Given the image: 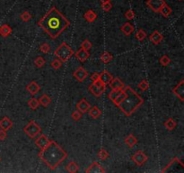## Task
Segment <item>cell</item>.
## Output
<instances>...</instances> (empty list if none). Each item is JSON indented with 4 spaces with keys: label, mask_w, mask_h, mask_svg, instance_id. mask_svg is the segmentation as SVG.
Returning a JSON list of instances; mask_svg holds the SVG:
<instances>
[{
    "label": "cell",
    "mask_w": 184,
    "mask_h": 173,
    "mask_svg": "<svg viewBox=\"0 0 184 173\" xmlns=\"http://www.w3.org/2000/svg\"><path fill=\"white\" fill-rule=\"evenodd\" d=\"M38 25L51 39H56L70 25V22L56 7H52L39 21Z\"/></svg>",
    "instance_id": "cell-1"
},
{
    "label": "cell",
    "mask_w": 184,
    "mask_h": 173,
    "mask_svg": "<svg viewBox=\"0 0 184 173\" xmlns=\"http://www.w3.org/2000/svg\"><path fill=\"white\" fill-rule=\"evenodd\" d=\"M67 157V152L64 151L55 141H50L49 144L41 150L39 153V158L51 170H55Z\"/></svg>",
    "instance_id": "cell-2"
},
{
    "label": "cell",
    "mask_w": 184,
    "mask_h": 173,
    "mask_svg": "<svg viewBox=\"0 0 184 173\" xmlns=\"http://www.w3.org/2000/svg\"><path fill=\"white\" fill-rule=\"evenodd\" d=\"M123 90L125 92V96L122 100L117 105V107L121 110L127 116H130L143 104L144 100L137 92L132 89L130 86L124 87Z\"/></svg>",
    "instance_id": "cell-3"
},
{
    "label": "cell",
    "mask_w": 184,
    "mask_h": 173,
    "mask_svg": "<svg viewBox=\"0 0 184 173\" xmlns=\"http://www.w3.org/2000/svg\"><path fill=\"white\" fill-rule=\"evenodd\" d=\"M54 54L59 59L61 62H67L72 57V55H74V51L67 43L64 42L57 48Z\"/></svg>",
    "instance_id": "cell-4"
},
{
    "label": "cell",
    "mask_w": 184,
    "mask_h": 173,
    "mask_svg": "<svg viewBox=\"0 0 184 173\" xmlns=\"http://www.w3.org/2000/svg\"><path fill=\"white\" fill-rule=\"evenodd\" d=\"M41 131H42L41 126L38 124H36L34 121H31L26 126H24V132L30 138H33V139L35 138L41 133Z\"/></svg>",
    "instance_id": "cell-5"
},
{
    "label": "cell",
    "mask_w": 184,
    "mask_h": 173,
    "mask_svg": "<svg viewBox=\"0 0 184 173\" xmlns=\"http://www.w3.org/2000/svg\"><path fill=\"white\" fill-rule=\"evenodd\" d=\"M106 90V85L103 84L99 80L93 82L89 86V91L91 92L95 97H101Z\"/></svg>",
    "instance_id": "cell-6"
},
{
    "label": "cell",
    "mask_w": 184,
    "mask_h": 173,
    "mask_svg": "<svg viewBox=\"0 0 184 173\" xmlns=\"http://www.w3.org/2000/svg\"><path fill=\"white\" fill-rule=\"evenodd\" d=\"M147 160H148V157L145 154V153H143L141 151H138L135 154L132 156V161L138 166H142L143 164L147 162Z\"/></svg>",
    "instance_id": "cell-7"
},
{
    "label": "cell",
    "mask_w": 184,
    "mask_h": 173,
    "mask_svg": "<svg viewBox=\"0 0 184 173\" xmlns=\"http://www.w3.org/2000/svg\"><path fill=\"white\" fill-rule=\"evenodd\" d=\"M165 4V2L164 0H148L147 2V5L149 7V8L154 11L159 13V11L161 9V7Z\"/></svg>",
    "instance_id": "cell-8"
},
{
    "label": "cell",
    "mask_w": 184,
    "mask_h": 173,
    "mask_svg": "<svg viewBox=\"0 0 184 173\" xmlns=\"http://www.w3.org/2000/svg\"><path fill=\"white\" fill-rule=\"evenodd\" d=\"M173 94L181 101H184V80H181L180 83L173 88Z\"/></svg>",
    "instance_id": "cell-9"
},
{
    "label": "cell",
    "mask_w": 184,
    "mask_h": 173,
    "mask_svg": "<svg viewBox=\"0 0 184 173\" xmlns=\"http://www.w3.org/2000/svg\"><path fill=\"white\" fill-rule=\"evenodd\" d=\"M86 173H104L105 170L101 166V164L98 163L97 162H94L91 164L87 169L85 170Z\"/></svg>",
    "instance_id": "cell-10"
},
{
    "label": "cell",
    "mask_w": 184,
    "mask_h": 173,
    "mask_svg": "<svg viewBox=\"0 0 184 173\" xmlns=\"http://www.w3.org/2000/svg\"><path fill=\"white\" fill-rule=\"evenodd\" d=\"M73 75L77 79V80H78L79 82H83L88 77V72L83 67H79Z\"/></svg>",
    "instance_id": "cell-11"
},
{
    "label": "cell",
    "mask_w": 184,
    "mask_h": 173,
    "mask_svg": "<svg viewBox=\"0 0 184 173\" xmlns=\"http://www.w3.org/2000/svg\"><path fill=\"white\" fill-rule=\"evenodd\" d=\"M77 108L78 111H80L82 114H85L89 111V109L91 108V105L87 102V100L85 98H83L79 101L78 103L77 104Z\"/></svg>",
    "instance_id": "cell-12"
},
{
    "label": "cell",
    "mask_w": 184,
    "mask_h": 173,
    "mask_svg": "<svg viewBox=\"0 0 184 173\" xmlns=\"http://www.w3.org/2000/svg\"><path fill=\"white\" fill-rule=\"evenodd\" d=\"M50 141V140H49V138L46 136V135L42 134L41 136H39L36 139L35 145L37 146V147H39L41 150H42V149H44L46 146L49 144Z\"/></svg>",
    "instance_id": "cell-13"
},
{
    "label": "cell",
    "mask_w": 184,
    "mask_h": 173,
    "mask_svg": "<svg viewBox=\"0 0 184 173\" xmlns=\"http://www.w3.org/2000/svg\"><path fill=\"white\" fill-rule=\"evenodd\" d=\"M109 85H110V88L112 89V90H121L125 87L124 83L118 78L112 79V81L109 83Z\"/></svg>",
    "instance_id": "cell-14"
},
{
    "label": "cell",
    "mask_w": 184,
    "mask_h": 173,
    "mask_svg": "<svg viewBox=\"0 0 184 173\" xmlns=\"http://www.w3.org/2000/svg\"><path fill=\"white\" fill-rule=\"evenodd\" d=\"M74 54L77 57V59H78L81 62L85 61L88 58L90 57V53L88 52V51L84 50V49H82V48H81L80 50H78L76 53H74Z\"/></svg>",
    "instance_id": "cell-15"
},
{
    "label": "cell",
    "mask_w": 184,
    "mask_h": 173,
    "mask_svg": "<svg viewBox=\"0 0 184 173\" xmlns=\"http://www.w3.org/2000/svg\"><path fill=\"white\" fill-rule=\"evenodd\" d=\"M26 89L27 91L29 92L31 95H36L38 92L40 91V89H41V87L38 85V83L35 81H32L30 82L28 85H27L26 87Z\"/></svg>",
    "instance_id": "cell-16"
},
{
    "label": "cell",
    "mask_w": 184,
    "mask_h": 173,
    "mask_svg": "<svg viewBox=\"0 0 184 173\" xmlns=\"http://www.w3.org/2000/svg\"><path fill=\"white\" fill-rule=\"evenodd\" d=\"M12 127H13V122L7 116H5L0 120V128L2 130L8 131Z\"/></svg>",
    "instance_id": "cell-17"
},
{
    "label": "cell",
    "mask_w": 184,
    "mask_h": 173,
    "mask_svg": "<svg viewBox=\"0 0 184 173\" xmlns=\"http://www.w3.org/2000/svg\"><path fill=\"white\" fill-rule=\"evenodd\" d=\"M149 39L154 44H159L164 40V36L158 31H155L151 34V35L149 36Z\"/></svg>",
    "instance_id": "cell-18"
},
{
    "label": "cell",
    "mask_w": 184,
    "mask_h": 173,
    "mask_svg": "<svg viewBox=\"0 0 184 173\" xmlns=\"http://www.w3.org/2000/svg\"><path fill=\"white\" fill-rule=\"evenodd\" d=\"M112 79H113L112 76L107 71H104L102 74H100V77H99V80L102 82L103 84H104V85H108L110 82L112 81Z\"/></svg>",
    "instance_id": "cell-19"
},
{
    "label": "cell",
    "mask_w": 184,
    "mask_h": 173,
    "mask_svg": "<svg viewBox=\"0 0 184 173\" xmlns=\"http://www.w3.org/2000/svg\"><path fill=\"white\" fill-rule=\"evenodd\" d=\"M120 30L125 35H130L132 33L134 32V26L132 25L130 23H125L122 26L120 27Z\"/></svg>",
    "instance_id": "cell-20"
},
{
    "label": "cell",
    "mask_w": 184,
    "mask_h": 173,
    "mask_svg": "<svg viewBox=\"0 0 184 173\" xmlns=\"http://www.w3.org/2000/svg\"><path fill=\"white\" fill-rule=\"evenodd\" d=\"M12 34V28L8 25H3L0 26V35L2 37H7Z\"/></svg>",
    "instance_id": "cell-21"
},
{
    "label": "cell",
    "mask_w": 184,
    "mask_h": 173,
    "mask_svg": "<svg viewBox=\"0 0 184 173\" xmlns=\"http://www.w3.org/2000/svg\"><path fill=\"white\" fill-rule=\"evenodd\" d=\"M84 17L89 23H93L97 18V15L93 10H88V11L85 12V14L84 15Z\"/></svg>",
    "instance_id": "cell-22"
},
{
    "label": "cell",
    "mask_w": 184,
    "mask_h": 173,
    "mask_svg": "<svg viewBox=\"0 0 184 173\" xmlns=\"http://www.w3.org/2000/svg\"><path fill=\"white\" fill-rule=\"evenodd\" d=\"M89 115L91 117H93L94 119L99 118L102 115V111L99 109L97 107H93L89 109Z\"/></svg>",
    "instance_id": "cell-23"
},
{
    "label": "cell",
    "mask_w": 184,
    "mask_h": 173,
    "mask_svg": "<svg viewBox=\"0 0 184 173\" xmlns=\"http://www.w3.org/2000/svg\"><path fill=\"white\" fill-rule=\"evenodd\" d=\"M137 143H138V139L134 136L133 134H129V136H127L125 138V143L129 146V147H130V148L136 145Z\"/></svg>",
    "instance_id": "cell-24"
},
{
    "label": "cell",
    "mask_w": 184,
    "mask_h": 173,
    "mask_svg": "<svg viewBox=\"0 0 184 173\" xmlns=\"http://www.w3.org/2000/svg\"><path fill=\"white\" fill-rule=\"evenodd\" d=\"M66 169H67V171H68V172L76 173L79 171V166L78 164L76 163L75 162H70L68 163Z\"/></svg>",
    "instance_id": "cell-25"
},
{
    "label": "cell",
    "mask_w": 184,
    "mask_h": 173,
    "mask_svg": "<svg viewBox=\"0 0 184 173\" xmlns=\"http://www.w3.org/2000/svg\"><path fill=\"white\" fill-rule=\"evenodd\" d=\"M159 13H160L164 17H168V16L172 14V9H171V7L165 3V4L161 7Z\"/></svg>",
    "instance_id": "cell-26"
},
{
    "label": "cell",
    "mask_w": 184,
    "mask_h": 173,
    "mask_svg": "<svg viewBox=\"0 0 184 173\" xmlns=\"http://www.w3.org/2000/svg\"><path fill=\"white\" fill-rule=\"evenodd\" d=\"M164 126H165V128H166L167 130H169V131L173 130V129L176 127V125H177L176 122L173 118L167 119L166 121L164 122Z\"/></svg>",
    "instance_id": "cell-27"
},
{
    "label": "cell",
    "mask_w": 184,
    "mask_h": 173,
    "mask_svg": "<svg viewBox=\"0 0 184 173\" xmlns=\"http://www.w3.org/2000/svg\"><path fill=\"white\" fill-rule=\"evenodd\" d=\"M101 61L103 62V63H109L112 59H113V56L109 52H104L103 54L101 55Z\"/></svg>",
    "instance_id": "cell-28"
},
{
    "label": "cell",
    "mask_w": 184,
    "mask_h": 173,
    "mask_svg": "<svg viewBox=\"0 0 184 173\" xmlns=\"http://www.w3.org/2000/svg\"><path fill=\"white\" fill-rule=\"evenodd\" d=\"M39 102L41 105H42L43 107H47L50 103H51V99L50 97H48L47 95H42L40 98H39Z\"/></svg>",
    "instance_id": "cell-29"
},
{
    "label": "cell",
    "mask_w": 184,
    "mask_h": 173,
    "mask_svg": "<svg viewBox=\"0 0 184 173\" xmlns=\"http://www.w3.org/2000/svg\"><path fill=\"white\" fill-rule=\"evenodd\" d=\"M28 106L30 107L31 109L35 110L39 107L40 102H39L38 99H36V98H31V99L28 100Z\"/></svg>",
    "instance_id": "cell-30"
},
{
    "label": "cell",
    "mask_w": 184,
    "mask_h": 173,
    "mask_svg": "<svg viewBox=\"0 0 184 173\" xmlns=\"http://www.w3.org/2000/svg\"><path fill=\"white\" fill-rule=\"evenodd\" d=\"M97 155H98L99 159H101L102 161H105L109 158V153L104 149H101L99 151V153H97Z\"/></svg>",
    "instance_id": "cell-31"
},
{
    "label": "cell",
    "mask_w": 184,
    "mask_h": 173,
    "mask_svg": "<svg viewBox=\"0 0 184 173\" xmlns=\"http://www.w3.org/2000/svg\"><path fill=\"white\" fill-rule=\"evenodd\" d=\"M147 37V33L143 30V29H139L138 32H137V34H136V38L138 40V41H143L145 38Z\"/></svg>",
    "instance_id": "cell-32"
},
{
    "label": "cell",
    "mask_w": 184,
    "mask_h": 173,
    "mask_svg": "<svg viewBox=\"0 0 184 173\" xmlns=\"http://www.w3.org/2000/svg\"><path fill=\"white\" fill-rule=\"evenodd\" d=\"M160 63L163 66H168L169 64L171 63V59L167 56V55H164L160 58Z\"/></svg>",
    "instance_id": "cell-33"
},
{
    "label": "cell",
    "mask_w": 184,
    "mask_h": 173,
    "mask_svg": "<svg viewBox=\"0 0 184 173\" xmlns=\"http://www.w3.org/2000/svg\"><path fill=\"white\" fill-rule=\"evenodd\" d=\"M34 63H35V65L38 68H42L44 64L46 63V61H45L43 57H37L35 61H34Z\"/></svg>",
    "instance_id": "cell-34"
},
{
    "label": "cell",
    "mask_w": 184,
    "mask_h": 173,
    "mask_svg": "<svg viewBox=\"0 0 184 173\" xmlns=\"http://www.w3.org/2000/svg\"><path fill=\"white\" fill-rule=\"evenodd\" d=\"M139 89H140L141 90H143V91H146V90H147L149 89V83L147 80H143V81H141L139 84H138V86Z\"/></svg>",
    "instance_id": "cell-35"
},
{
    "label": "cell",
    "mask_w": 184,
    "mask_h": 173,
    "mask_svg": "<svg viewBox=\"0 0 184 173\" xmlns=\"http://www.w3.org/2000/svg\"><path fill=\"white\" fill-rule=\"evenodd\" d=\"M20 16H21V19H22L24 22H28V21H30L31 18H32L31 14H30L29 12H27V11L24 12V13H22Z\"/></svg>",
    "instance_id": "cell-36"
},
{
    "label": "cell",
    "mask_w": 184,
    "mask_h": 173,
    "mask_svg": "<svg viewBox=\"0 0 184 173\" xmlns=\"http://www.w3.org/2000/svg\"><path fill=\"white\" fill-rule=\"evenodd\" d=\"M40 50H41V52H43L45 54H47V53H49L50 52V45L48 44V43H43V44H42L41 47H40Z\"/></svg>",
    "instance_id": "cell-37"
},
{
    "label": "cell",
    "mask_w": 184,
    "mask_h": 173,
    "mask_svg": "<svg viewBox=\"0 0 184 173\" xmlns=\"http://www.w3.org/2000/svg\"><path fill=\"white\" fill-rule=\"evenodd\" d=\"M102 8L103 11L105 12H109L110 10L112 8V5L111 2H104V3H102Z\"/></svg>",
    "instance_id": "cell-38"
},
{
    "label": "cell",
    "mask_w": 184,
    "mask_h": 173,
    "mask_svg": "<svg viewBox=\"0 0 184 173\" xmlns=\"http://www.w3.org/2000/svg\"><path fill=\"white\" fill-rule=\"evenodd\" d=\"M71 116L75 121H79L81 119V117H82V113L80 111H78V110H76V111H74L72 113Z\"/></svg>",
    "instance_id": "cell-39"
},
{
    "label": "cell",
    "mask_w": 184,
    "mask_h": 173,
    "mask_svg": "<svg viewBox=\"0 0 184 173\" xmlns=\"http://www.w3.org/2000/svg\"><path fill=\"white\" fill-rule=\"evenodd\" d=\"M81 48L84 49V50H86V51H89L91 48H92V43L88 41V40H85L82 44H81Z\"/></svg>",
    "instance_id": "cell-40"
},
{
    "label": "cell",
    "mask_w": 184,
    "mask_h": 173,
    "mask_svg": "<svg viewBox=\"0 0 184 173\" xmlns=\"http://www.w3.org/2000/svg\"><path fill=\"white\" fill-rule=\"evenodd\" d=\"M120 90H112L109 94V98L113 102L114 99L118 97V95L120 94Z\"/></svg>",
    "instance_id": "cell-41"
},
{
    "label": "cell",
    "mask_w": 184,
    "mask_h": 173,
    "mask_svg": "<svg viewBox=\"0 0 184 173\" xmlns=\"http://www.w3.org/2000/svg\"><path fill=\"white\" fill-rule=\"evenodd\" d=\"M61 65L62 62L59 60H54V61H52V62H51V67H52L53 69H55V70H59L61 67Z\"/></svg>",
    "instance_id": "cell-42"
},
{
    "label": "cell",
    "mask_w": 184,
    "mask_h": 173,
    "mask_svg": "<svg viewBox=\"0 0 184 173\" xmlns=\"http://www.w3.org/2000/svg\"><path fill=\"white\" fill-rule=\"evenodd\" d=\"M125 17L128 19V20H132V19H134V17H135V13H134V11L132 9L128 10V11L126 12V14H125Z\"/></svg>",
    "instance_id": "cell-43"
},
{
    "label": "cell",
    "mask_w": 184,
    "mask_h": 173,
    "mask_svg": "<svg viewBox=\"0 0 184 173\" xmlns=\"http://www.w3.org/2000/svg\"><path fill=\"white\" fill-rule=\"evenodd\" d=\"M7 137V132L1 129V130H0V140H1V141H3V140H5Z\"/></svg>",
    "instance_id": "cell-44"
},
{
    "label": "cell",
    "mask_w": 184,
    "mask_h": 173,
    "mask_svg": "<svg viewBox=\"0 0 184 173\" xmlns=\"http://www.w3.org/2000/svg\"><path fill=\"white\" fill-rule=\"evenodd\" d=\"M99 77H100V74L98 72H94L92 76H91V80H93V82L99 80Z\"/></svg>",
    "instance_id": "cell-45"
},
{
    "label": "cell",
    "mask_w": 184,
    "mask_h": 173,
    "mask_svg": "<svg viewBox=\"0 0 184 173\" xmlns=\"http://www.w3.org/2000/svg\"><path fill=\"white\" fill-rule=\"evenodd\" d=\"M102 3H104V2H111L112 0H100Z\"/></svg>",
    "instance_id": "cell-46"
},
{
    "label": "cell",
    "mask_w": 184,
    "mask_h": 173,
    "mask_svg": "<svg viewBox=\"0 0 184 173\" xmlns=\"http://www.w3.org/2000/svg\"><path fill=\"white\" fill-rule=\"evenodd\" d=\"M0 162H1V158H0Z\"/></svg>",
    "instance_id": "cell-47"
},
{
    "label": "cell",
    "mask_w": 184,
    "mask_h": 173,
    "mask_svg": "<svg viewBox=\"0 0 184 173\" xmlns=\"http://www.w3.org/2000/svg\"><path fill=\"white\" fill-rule=\"evenodd\" d=\"M179 1H182V0H179Z\"/></svg>",
    "instance_id": "cell-48"
}]
</instances>
